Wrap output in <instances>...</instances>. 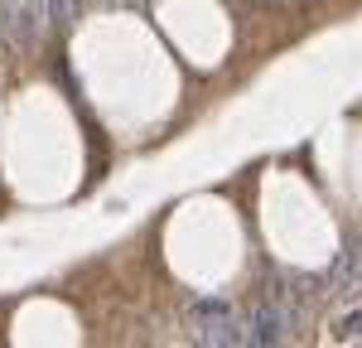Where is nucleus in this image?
Masks as SVG:
<instances>
[{
    "label": "nucleus",
    "mask_w": 362,
    "mask_h": 348,
    "mask_svg": "<svg viewBox=\"0 0 362 348\" xmlns=\"http://www.w3.org/2000/svg\"><path fill=\"white\" fill-rule=\"evenodd\" d=\"M194 319H198V344H218V348L247 344V324L237 319V310L227 300H194Z\"/></svg>",
    "instance_id": "f257e3e1"
},
{
    "label": "nucleus",
    "mask_w": 362,
    "mask_h": 348,
    "mask_svg": "<svg viewBox=\"0 0 362 348\" xmlns=\"http://www.w3.org/2000/svg\"><path fill=\"white\" fill-rule=\"evenodd\" d=\"M338 339L343 344H362V310H353V315L338 324Z\"/></svg>",
    "instance_id": "f03ea898"
},
{
    "label": "nucleus",
    "mask_w": 362,
    "mask_h": 348,
    "mask_svg": "<svg viewBox=\"0 0 362 348\" xmlns=\"http://www.w3.org/2000/svg\"><path fill=\"white\" fill-rule=\"evenodd\" d=\"M68 15H73V0H49V20H54V25H63Z\"/></svg>",
    "instance_id": "7ed1b4c3"
}]
</instances>
